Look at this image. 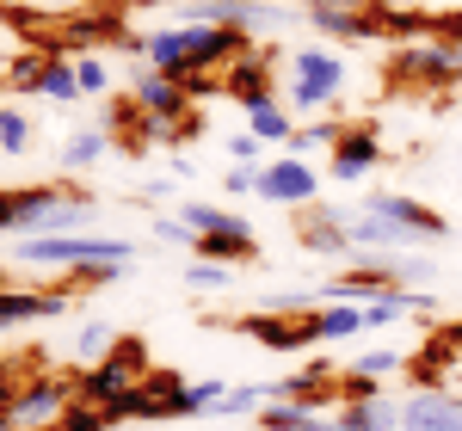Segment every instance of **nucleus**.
I'll return each instance as SVG.
<instances>
[{"label":"nucleus","mask_w":462,"mask_h":431,"mask_svg":"<svg viewBox=\"0 0 462 431\" xmlns=\"http://www.w3.org/2000/svg\"><path fill=\"white\" fill-rule=\"evenodd\" d=\"M228 216H235V210H222V204H179V222H185L191 234H216Z\"/></svg>","instance_id":"nucleus-33"},{"label":"nucleus","mask_w":462,"mask_h":431,"mask_svg":"<svg viewBox=\"0 0 462 431\" xmlns=\"http://www.w3.org/2000/svg\"><path fill=\"white\" fill-rule=\"evenodd\" d=\"M19 265H37V271H87V265H130L136 259V241L124 234H32L13 247Z\"/></svg>","instance_id":"nucleus-2"},{"label":"nucleus","mask_w":462,"mask_h":431,"mask_svg":"<svg viewBox=\"0 0 462 431\" xmlns=\"http://www.w3.org/2000/svg\"><path fill=\"white\" fill-rule=\"evenodd\" d=\"M333 419H339V431H401V400H389V395L346 400Z\"/></svg>","instance_id":"nucleus-19"},{"label":"nucleus","mask_w":462,"mask_h":431,"mask_svg":"<svg viewBox=\"0 0 462 431\" xmlns=\"http://www.w3.org/2000/svg\"><path fill=\"white\" fill-rule=\"evenodd\" d=\"M222 93H228V99H241V105H259V99H272L265 56H241L235 69H222Z\"/></svg>","instance_id":"nucleus-20"},{"label":"nucleus","mask_w":462,"mask_h":431,"mask_svg":"<svg viewBox=\"0 0 462 431\" xmlns=\"http://www.w3.org/2000/svg\"><path fill=\"white\" fill-rule=\"evenodd\" d=\"M43 69H50V50L6 56V87H13V93H37V87H43Z\"/></svg>","instance_id":"nucleus-29"},{"label":"nucleus","mask_w":462,"mask_h":431,"mask_svg":"<svg viewBox=\"0 0 462 431\" xmlns=\"http://www.w3.org/2000/svg\"><path fill=\"white\" fill-rule=\"evenodd\" d=\"M111 345H117V333H111V321H80L74 326V363H80V370H87V363H99L111 352Z\"/></svg>","instance_id":"nucleus-27"},{"label":"nucleus","mask_w":462,"mask_h":431,"mask_svg":"<svg viewBox=\"0 0 462 431\" xmlns=\"http://www.w3.org/2000/svg\"><path fill=\"white\" fill-rule=\"evenodd\" d=\"M296 234H302V247L320 252V259H352V241H346V204H309Z\"/></svg>","instance_id":"nucleus-13"},{"label":"nucleus","mask_w":462,"mask_h":431,"mask_svg":"<svg viewBox=\"0 0 462 431\" xmlns=\"http://www.w3.org/2000/svg\"><path fill=\"white\" fill-rule=\"evenodd\" d=\"M69 308H74L69 289H0V333H13L25 321H56Z\"/></svg>","instance_id":"nucleus-12"},{"label":"nucleus","mask_w":462,"mask_h":431,"mask_svg":"<svg viewBox=\"0 0 462 431\" xmlns=\"http://www.w3.org/2000/svg\"><path fill=\"white\" fill-rule=\"evenodd\" d=\"M309 431H339V419H315V426H309Z\"/></svg>","instance_id":"nucleus-42"},{"label":"nucleus","mask_w":462,"mask_h":431,"mask_svg":"<svg viewBox=\"0 0 462 431\" xmlns=\"http://www.w3.org/2000/svg\"><path fill=\"white\" fill-rule=\"evenodd\" d=\"M339 136H346V124H333V117H309V124L290 136V154H302V160H309V154H333Z\"/></svg>","instance_id":"nucleus-25"},{"label":"nucleus","mask_w":462,"mask_h":431,"mask_svg":"<svg viewBox=\"0 0 462 431\" xmlns=\"http://www.w3.org/2000/svg\"><path fill=\"white\" fill-rule=\"evenodd\" d=\"M346 241H352V259H357V252H401V247H413L394 222L370 216L364 204H357V210H346Z\"/></svg>","instance_id":"nucleus-17"},{"label":"nucleus","mask_w":462,"mask_h":431,"mask_svg":"<svg viewBox=\"0 0 462 431\" xmlns=\"http://www.w3.org/2000/svg\"><path fill=\"white\" fill-rule=\"evenodd\" d=\"M185 87V99H204V93H222V80L216 74H191V80H179Z\"/></svg>","instance_id":"nucleus-41"},{"label":"nucleus","mask_w":462,"mask_h":431,"mask_svg":"<svg viewBox=\"0 0 462 431\" xmlns=\"http://www.w3.org/2000/svg\"><path fill=\"white\" fill-rule=\"evenodd\" d=\"M130 99L148 111V117H161V124H179V117H191V99H185V87L179 80H167V74L154 69H136V80H130Z\"/></svg>","instance_id":"nucleus-16"},{"label":"nucleus","mask_w":462,"mask_h":431,"mask_svg":"<svg viewBox=\"0 0 462 431\" xmlns=\"http://www.w3.org/2000/svg\"><path fill=\"white\" fill-rule=\"evenodd\" d=\"M124 13L117 6H87V13H74L69 25H62V43L50 50V56H62V50H74V56H93V43H124Z\"/></svg>","instance_id":"nucleus-10"},{"label":"nucleus","mask_w":462,"mask_h":431,"mask_svg":"<svg viewBox=\"0 0 462 431\" xmlns=\"http://www.w3.org/2000/svg\"><path fill=\"white\" fill-rule=\"evenodd\" d=\"M315 419H320V407H309V400H272L259 413V431H309Z\"/></svg>","instance_id":"nucleus-28"},{"label":"nucleus","mask_w":462,"mask_h":431,"mask_svg":"<svg viewBox=\"0 0 462 431\" xmlns=\"http://www.w3.org/2000/svg\"><path fill=\"white\" fill-rule=\"evenodd\" d=\"M56 431H111V419H106V407H93V400H74L69 413H62V426Z\"/></svg>","instance_id":"nucleus-35"},{"label":"nucleus","mask_w":462,"mask_h":431,"mask_svg":"<svg viewBox=\"0 0 462 431\" xmlns=\"http://www.w3.org/2000/svg\"><path fill=\"white\" fill-rule=\"evenodd\" d=\"M185 289H198V296H216V289H228V265L191 259V265H185Z\"/></svg>","instance_id":"nucleus-32"},{"label":"nucleus","mask_w":462,"mask_h":431,"mask_svg":"<svg viewBox=\"0 0 462 431\" xmlns=\"http://www.w3.org/2000/svg\"><path fill=\"white\" fill-rule=\"evenodd\" d=\"M74 400H80V395H74L69 376L37 370V376H25V382H19V400H13V413H6L0 426H6V431H56Z\"/></svg>","instance_id":"nucleus-5"},{"label":"nucleus","mask_w":462,"mask_h":431,"mask_svg":"<svg viewBox=\"0 0 462 431\" xmlns=\"http://www.w3.org/2000/svg\"><path fill=\"white\" fill-rule=\"evenodd\" d=\"M431 37H438V43H457V50H462V13H438V19H431Z\"/></svg>","instance_id":"nucleus-40"},{"label":"nucleus","mask_w":462,"mask_h":431,"mask_svg":"<svg viewBox=\"0 0 462 431\" xmlns=\"http://www.w3.org/2000/svg\"><path fill=\"white\" fill-rule=\"evenodd\" d=\"M265 407H272V382H241V389H228V395L216 400L222 419H253V413H265Z\"/></svg>","instance_id":"nucleus-26"},{"label":"nucleus","mask_w":462,"mask_h":431,"mask_svg":"<svg viewBox=\"0 0 462 431\" xmlns=\"http://www.w3.org/2000/svg\"><path fill=\"white\" fill-rule=\"evenodd\" d=\"M401 74L420 80V87H457L462 80V50L457 43H438V37L407 43V50H401Z\"/></svg>","instance_id":"nucleus-9"},{"label":"nucleus","mask_w":462,"mask_h":431,"mask_svg":"<svg viewBox=\"0 0 462 431\" xmlns=\"http://www.w3.org/2000/svg\"><path fill=\"white\" fill-rule=\"evenodd\" d=\"M401 370H407V352H357L346 382H383V376H401Z\"/></svg>","instance_id":"nucleus-30"},{"label":"nucleus","mask_w":462,"mask_h":431,"mask_svg":"<svg viewBox=\"0 0 462 431\" xmlns=\"http://www.w3.org/2000/svg\"><path fill=\"white\" fill-rule=\"evenodd\" d=\"M364 210L383 216V222H394V228H401L413 247H420V241H444V234H450V222L431 210V204L407 197V191H370V197H364Z\"/></svg>","instance_id":"nucleus-7"},{"label":"nucleus","mask_w":462,"mask_h":431,"mask_svg":"<svg viewBox=\"0 0 462 431\" xmlns=\"http://www.w3.org/2000/svg\"><path fill=\"white\" fill-rule=\"evenodd\" d=\"M50 105H74V99H87L80 93V74H74V56H50V69H43V87H37Z\"/></svg>","instance_id":"nucleus-24"},{"label":"nucleus","mask_w":462,"mask_h":431,"mask_svg":"<svg viewBox=\"0 0 462 431\" xmlns=\"http://www.w3.org/2000/svg\"><path fill=\"white\" fill-rule=\"evenodd\" d=\"M259 197L265 204H284V210H309V204H320V173L302 154H272L259 167Z\"/></svg>","instance_id":"nucleus-6"},{"label":"nucleus","mask_w":462,"mask_h":431,"mask_svg":"<svg viewBox=\"0 0 462 431\" xmlns=\"http://www.w3.org/2000/svg\"><path fill=\"white\" fill-rule=\"evenodd\" d=\"M357 333H370L364 326V302H327L315 315V339H357Z\"/></svg>","instance_id":"nucleus-23"},{"label":"nucleus","mask_w":462,"mask_h":431,"mask_svg":"<svg viewBox=\"0 0 462 431\" xmlns=\"http://www.w3.org/2000/svg\"><path fill=\"white\" fill-rule=\"evenodd\" d=\"M25 148H32V117L0 99V154H25Z\"/></svg>","instance_id":"nucleus-31"},{"label":"nucleus","mask_w":462,"mask_h":431,"mask_svg":"<svg viewBox=\"0 0 462 431\" xmlns=\"http://www.w3.org/2000/svg\"><path fill=\"white\" fill-rule=\"evenodd\" d=\"M198 259H210V265H228V271H235V265H253V259H259V241H253V222L247 216H228V222H222V228H216V234H198Z\"/></svg>","instance_id":"nucleus-15"},{"label":"nucleus","mask_w":462,"mask_h":431,"mask_svg":"<svg viewBox=\"0 0 462 431\" xmlns=\"http://www.w3.org/2000/svg\"><path fill=\"white\" fill-rule=\"evenodd\" d=\"M74 74H80V93H87V99L111 93V69H106V56H74Z\"/></svg>","instance_id":"nucleus-34"},{"label":"nucleus","mask_w":462,"mask_h":431,"mask_svg":"<svg viewBox=\"0 0 462 431\" xmlns=\"http://www.w3.org/2000/svg\"><path fill=\"white\" fill-rule=\"evenodd\" d=\"M0 93H6V62H0Z\"/></svg>","instance_id":"nucleus-43"},{"label":"nucleus","mask_w":462,"mask_h":431,"mask_svg":"<svg viewBox=\"0 0 462 431\" xmlns=\"http://www.w3.org/2000/svg\"><path fill=\"white\" fill-rule=\"evenodd\" d=\"M106 148H111V136L93 124V130H74L69 142H62V173H93L99 160H106Z\"/></svg>","instance_id":"nucleus-21"},{"label":"nucleus","mask_w":462,"mask_h":431,"mask_svg":"<svg viewBox=\"0 0 462 431\" xmlns=\"http://www.w3.org/2000/svg\"><path fill=\"white\" fill-rule=\"evenodd\" d=\"M309 32L327 37V43H370V37H383L364 6H327V0H309Z\"/></svg>","instance_id":"nucleus-14"},{"label":"nucleus","mask_w":462,"mask_h":431,"mask_svg":"<svg viewBox=\"0 0 462 431\" xmlns=\"http://www.w3.org/2000/svg\"><path fill=\"white\" fill-rule=\"evenodd\" d=\"M0 431H6V426H0Z\"/></svg>","instance_id":"nucleus-44"},{"label":"nucleus","mask_w":462,"mask_h":431,"mask_svg":"<svg viewBox=\"0 0 462 431\" xmlns=\"http://www.w3.org/2000/svg\"><path fill=\"white\" fill-rule=\"evenodd\" d=\"M339 93H346V62H339L327 43H302V50H290V80H284V105L290 111L315 117V111H327Z\"/></svg>","instance_id":"nucleus-3"},{"label":"nucleus","mask_w":462,"mask_h":431,"mask_svg":"<svg viewBox=\"0 0 462 431\" xmlns=\"http://www.w3.org/2000/svg\"><path fill=\"white\" fill-rule=\"evenodd\" d=\"M148 376V345L136 339V333H117V345H111L99 363H87L80 376H74V395L93 400V407H106V400L130 395L136 382Z\"/></svg>","instance_id":"nucleus-4"},{"label":"nucleus","mask_w":462,"mask_h":431,"mask_svg":"<svg viewBox=\"0 0 462 431\" xmlns=\"http://www.w3.org/2000/svg\"><path fill=\"white\" fill-rule=\"evenodd\" d=\"M241 56H253V32H241V25H154V32H143V69L167 74V80L235 69Z\"/></svg>","instance_id":"nucleus-1"},{"label":"nucleus","mask_w":462,"mask_h":431,"mask_svg":"<svg viewBox=\"0 0 462 431\" xmlns=\"http://www.w3.org/2000/svg\"><path fill=\"white\" fill-rule=\"evenodd\" d=\"M259 136H253V130H241V136H228V154H235V167H253V173H259Z\"/></svg>","instance_id":"nucleus-37"},{"label":"nucleus","mask_w":462,"mask_h":431,"mask_svg":"<svg viewBox=\"0 0 462 431\" xmlns=\"http://www.w3.org/2000/svg\"><path fill=\"white\" fill-rule=\"evenodd\" d=\"M247 130L259 136V142H284L296 136V117H290V105H278V99H259V105H247Z\"/></svg>","instance_id":"nucleus-22"},{"label":"nucleus","mask_w":462,"mask_h":431,"mask_svg":"<svg viewBox=\"0 0 462 431\" xmlns=\"http://www.w3.org/2000/svg\"><path fill=\"white\" fill-rule=\"evenodd\" d=\"M376 167H383V136H376L370 124H346L339 148L327 154V173H333L339 185H364Z\"/></svg>","instance_id":"nucleus-8"},{"label":"nucleus","mask_w":462,"mask_h":431,"mask_svg":"<svg viewBox=\"0 0 462 431\" xmlns=\"http://www.w3.org/2000/svg\"><path fill=\"white\" fill-rule=\"evenodd\" d=\"M401 431H462V395H450V389H413L401 400Z\"/></svg>","instance_id":"nucleus-11"},{"label":"nucleus","mask_w":462,"mask_h":431,"mask_svg":"<svg viewBox=\"0 0 462 431\" xmlns=\"http://www.w3.org/2000/svg\"><path fill=\"white\" fill-rule=\"evenodd\" d=\"M124 278V265H87V271H69V284L80 289H99V284H117Z\"/></svg>","instance_id":"nucleus-38"},{"label":"nucleus","mask_w":462,"mask_h":431,"mask_svg":"<svg viewBox=\"0 0 462 431\" xmlns=\"http://www.w3.org/2000/svg\"><path fill=\"white\" fill-rule=\"evenodd\" d=\"M247 339H259L265 352H302L315 339V321H290V315H247L241 321Z\"/></svg>","instance_id":"nucleus-18"},{"label":"nucleus","mask_w":462,"mask_h":431,"mask_svg":"<svg viewBox=\"0 0 462 431\" xmlns=\"http://www.w3.org/2000/svg\"><path fill=\"white\" fill-rule=\"evenodd\" d=\"M222 191L247 197V191H259V173H253V167H228V173H222Z\"/></svg>","instance_id":"nucleus-39"},{"label":"nucleus","mask_w":462,"mask_h":431,"mask_svg":"<svg viewBox=\"0 0 462 431\" xmlns=\"http://www.w3.org/2000/svg\"><path fill=\"white\" fill-rule=\"evenodd\" d=\"M154 241H167V247H198V234H191L179 216H154Z\"/></svg>","instance_id":"nucleus-36"}]
</instances>
